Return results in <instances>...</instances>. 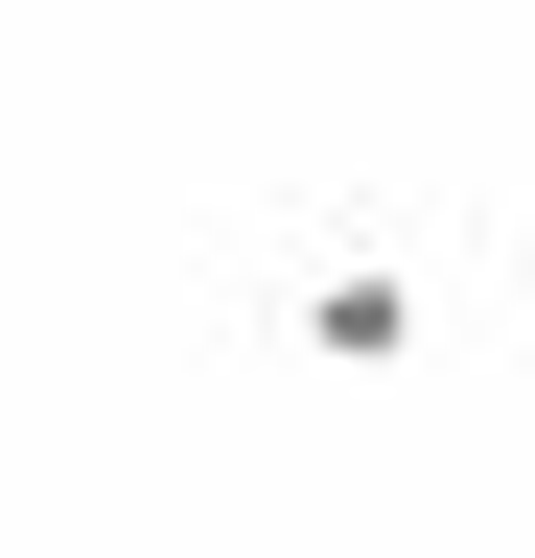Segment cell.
<instances>
[{
    "label": "cell",
    "mask_w": 535,
    "mask_h": 558,
    "mask_svg": "<svg viewBox=\"0 0 535 558\" xmlns=\"http://www.w3.org/2000/svg\"><path fill=\"white\" fill-rule=\"evenodd\" d=\"M303 373H420V279H396V256H326L303 279Z\"/></svg>",
    "instance_id": "cell-1"
}]
</instances>
